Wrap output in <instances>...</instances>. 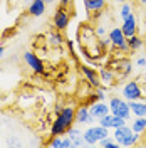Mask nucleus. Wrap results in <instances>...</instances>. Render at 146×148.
Wrapping results in <instances>:
<instances>
[{"label":"nucleus","instance_id":"21","mask_svg":"<svg viewBox=\"0 0 146 148\" xmlns=\"http://www.w3.org/2000/svg\"><path fill=\"white\" fill-rule=\"evenodd\" d=\"M129 14H131V5L124 2V3H123V7H121V10H119V15H121V18L124 20V18L128 17Z\"/></svg>","mask_w":146,"mask_h":148},{"label":"nucleus","instance_id":"2","mask_svg":"<svg viewBox=\"0 0 146 148\" xmlns=\"http://www.w3.org/2000/svg\"><path fill=\"white\" fill-rule=\"evenodd\" d=\"M109 111L114 116H121V118H124V120H128L129 114H131L129 103H126L124 99H119V98H113L109 101Z\"/></svg>","mask_w":146,"mask_h":148},{"label":"nucleus","instance_id":"1","mask_svg":"<svg viewBox=\"0 0 146 148\" xmlns=\"http://www.w3.org/2000/svg\"><path fill=\"white\" fill-rule=\"evenodd\" d=\"M108 136V128H104V126H92V128L86 130L84 133H82V138L86 141V145H96V143H99L102 138H106Z\"/></svg>","mask_w":146,"mask_h":148},{"label":"nucleus","instance_id":"13","mask_svg":"<svg viewBox=\"0 0 146 148\" xmlns=\"http://www.w3.org/2000/svg\"><path fill=\"white\" fill-rule=\"evenodd\" d=\"M84 5L89 12H99V10L104 9L106 0H84Z\"/></svg>","mask_w":146,"mask_h":148},{"label":"nucleus","instance_id":"5","mask_svg":"<svg viewBox=\"0 0 146 148\" xmlns=\"http://www.w3.org/2000/svg\"><path fill=\"white\" fill-rule=\"evenodd\" d=\"M123 96H124L128 101H133V99H139V98H143V92H141L139 84L134 83V81L128 83L124 88H123Z\"/></svg>","mask_w":146,"mask_h":148},{"label":"nucleus","instance_id":"4","mask_svg":"<svg viewBox=\"0 0 146 148\" xmlns=\"http://www.w3.org/2000/svg\"><path fill=\"white\" fill-rule=\"evenodd\" d=\"M67 25H69V12L62 5L61 9H57L54 15V27L57 30H64V29H67Z\"/></svg>","mask_w":146,"mask_h":148},{"label":"nucleus","instance_id":"9","mask_svg":"<svg viewBox=\"0 0 146 148\" xmlns=\"http://www.w3.org/2000/svg\"><path fill=\"white\" fill-rule=\"evenodd\" d=\"M46 2L44 0H32L30 3H29V15H32V17H40V15H44V12H46Z\"/></svg>","mask_w":146,"mask_h":148},{"label":"nucleus","instance_id":"14","mask_svg":"<svg viewBox=\"0 0 146 148\" xmlns=\"http://www.w3.org/2000/svg\"><path fill=\"white\" fill-rule=\"evenodd\" d=\"M129 108L133 111V114L146 116V103H138L136 99H133V101H129Z\"/></svg>","mask_w":146,"mask_h":148},{"label":"nucleus","instance_id":"11","mask_svg":"<svg viewBox=\"0 0 146 148\" xmlns=\"http://www.w3.org/2000/svg\"><path fill=\"white\" fill-rule=\"evenodd\" d=\"M82 73H84V76L87 77V81H89L94 88H99L101 79H99V76H98V73H96L94 69H91L89 66H82Z\"/></svg>","mask_w":146,"mask_h":148},{"label":"nucleus","instance_id":"37","mask_svg":"<svg viewBox=\"0 0 146 148\" xmlns=\"http://www.w3.org/2000/svg\"><path fill=\"white\" fill-rule=\"evenodd\" d=\"M145 143H146V136H145Z\"/></svg>","mask_w":146,"mask_h":148},{"label":"nucleus","instance_id":"15","mask_svg":"<svg viewBox=\"0 0 146 148\" xmlns=\"http://www.w3.org/2000/svg\"><path fill=\"white\" fill-rule=\"evenodd\" d=\"M76 118H77L79 123H91L92 121V116H91V113H89V108H86V106H81V108L77 110Z\"/></svg>","mask_w":146,"mask_h":148},{"label":"nucleus","instance_id":"25","mask_svg":"<svg viewBox=\"0 0 146 148\" xmlns=\"http://www.w3.org/2000/svg\"><path fill=\"white\" fill-rule=\"evenodd\" d=\"M96 36L104 37V36H106V29L102 27V25H99V27H96Z\"/></svg>","mask_w":146,"mask_h":148},{"label":"nucleus","instance_id":"18","mask_svg":"<svg viewBox=\"0 0 146 148\" xmlns=\"http://www.w3.org/2000/svg\"><path fill=\"white\" fill-rule=\"evenodd\" d=\"M99 77L104 81L106 84H113V79H114V74L111 73V69H99Z\"/></svg>","mask_w":146,"mask_h":148},{"label":"nucleus","instance_id":"16","mask_svg":"<svg viewBox=\"0 0 146 148\" xmlns=\"http://www.w3.org/2000/svg\"><path fill=\"white\" fill-rule=\"evenodd\" d=\"M133 131L134 133H143V131H146V116H138L136 120L133 121Z\"/></svg>","mask_w":146,"mask_h":148},{"label":"nucleus","instance_id":"22","mask_svg":"<svg viewBox=\"0 0 146 148\" xmlns=\"http://www.w3.org/2000/svg\"><path fill=\"white\" fill-rule=\"evenodd\" d=\"M67 135H69V138H71V140L77 138V136H82V133H81V131H79V130H76V128H72V126H71V128L67 130Z\"/></svg>","mask_w":146,"mask_h":148},{"label":"nucleus","instance_id":"33","mask_svg":"<svg viewBox=\"0 0 146 148\" xmlns=\"http://www.w3.org/2000/svg\"><path fill=\"white\" fill-rule=\"evenodd\" d=\"M139 3H143V5H146V0H139Z\"/></svg>","mask_w":146,"mask_h":148},{"label":"nucleus","instance_id":"24","mask_svg":"<svg viewBox=\"0 0 146 148\" xmlns=\"http://www.w3.org/2000/svg\"><path fill=\"white\" fill-rule=\"evenodd\" d=\"M84 145H86V141L82 136H77V138L72 140V147H84Z\"/></svg>","mask_w":146,"mask_h":148},{"label":"nucleus","instance_id":"27","mask_svg":"<svg viewBox=\"0 0 146 148\" xmlns=\"http://www.w3.org/2000/svg\"><path fill=\"white\" fill-rule=\"evenodd\" d=\"M18 145H20V143H18L17 140H9V141H7V147H18Z\"/></svg>","mask_w":146,"mask_h":148},{"label":"nucleus","instance_id":"3","mask_svg":"<svg viewBox=\"0 0 146 148\" xmlns=\"http://www.w3.org/2000/svg\"><path fill=\"white\" fill-rule=\"evenodd\" d=\"M108 37H109L111 44H113L114 47H118L119 51H131L129 46H128V42H126V36L123 34L121 29H113Z\"/></svg>","mask_w":146,"mask_h":148},{"label":"nucleus","instance_id":"29","mask_svg":"<svg viewBox=\"0 0 146 148\" xmlns=\"http://www.w3.org/2000/svg\"><path fill=\"white\" fill-rule=\"evenodd\" d=\"M69 2H71V0H61V5H64V7H67V5H69Z\"/></svg>","mask_w":146,"mask_h":148},{"label":"nucleus","instance_id":"23","mask_svg":"<svg viewBox=\"0 0 146 148\" xmlns=\"http://www.w3.org/2000/svg\"><path fill=\"white\" fill-rule=\"evenodd\" d=\"M49 147H54V148H62V138H59V136H55L50 143H49Z\"/></svg>","mask_w":146,"mask_h":148},{"label":"nucleus","instance_id":"19","mask_svg":"<svg viewBox=\"0 0 146 148\" xmlns=\"http://www.w3.org/2000/svg\"><path fill=\"white\" fill-rule=\"evenodd\" d=\"M49 44L54 47H59L61 44H62V37H61V34H57V32H49Z\"/></svg>","mask_w":146,"mask_h":148},{"label":"nucleus","instance_id":"26","mask_svg":"<svg viewBox=\"0 0 146 148\" xmlns=\"http://www.w3.org/2000/svg\"><path fill=\"white\" fill-rule=\"evenodd\" d=\"M67 147H72V140L69 138V136L62 140V148H67Z\"/></svg>","mask_w":146,"mask_h":148},{"label":"nucleus","instance_id":"20","mask_svg":"<svg viewBox=\"0 0 146 148\" xmlns=\"http://www.w3.org/2000/svg\"><path fill=\"white\" fill-rule=\"evenodd\" d=\"M99 145H101V147H104V148H116V147H119L118 141H113V140H109V136L102 138L99 141Z\"/></svg>","mask_w":146,"mask_h":148},{"label":"nucleus","instance_id":"30","mask_svg":"<svg viewBox=\"0 0 146 148\" xmlns=\"http://www.w3.org/2000/svg\"><path fill=\"white\" fill-rule=\"evenodd\" d=\"M67 46H69V49H71V51H74V44H72V40H69V42H67Z\"/></svg>","mask_w":146,"mask_h":148},{"label":"nucleus","instance_id":"32","mask_svg":"<svg viewBox=\"0 0 146 148\" xmlns=\"http://www.w3.org/2000/svg\"><path fill=\"white\" fill-rule=\"evenodd\" d=\"M3 56V46H0V57Z\"/></svg>","mask_w":146,"mask_h":148},{"label":"nucleus","instance_id":"8","mask_svg":"<svg viewBox=\"0 0 146 148\" xmlns=\"http://www.w3.org/2000/svg\"><path fill=\"white\" fill-rule=\"evenodd\" d=\"M89 113H91L92 118H98L101 120L102 116H106L108 113H109V104H106V103H92V106L89 108Z\"/></svg>","mask_w":146,"mask_h":148},{"label":"nucleus","instance_id":"36","mask_svg":"<svg viewBox=\"0 0 146 148\" xmlns=\"http://www.w3.org/2000/svg\"><path fill=\"white\" fill-rule=\"evenodd\" d=\"M145 27H146V18H145Z\"/></svg>","mask_w":146,"mask_h":148},{"label":"nucleus","instance_id":"12","mask_svg":"<svg viewBox=\"0 0 146 148\" xmlns=\"http://www.w3.org/2000/svg\"><path fill=\"white\" fill-rule=\"evenodd\" d=\"M131 133H133V130L128 128V126L124 125V126H119V128H116V131H114V138H116V141H118L119 145H123V141L128 138Z\"/></svg>","mask_w":146,"mask_h":148},{"label":"nucleus","instance_id":"10","mask_svg":"<svg viewBox=\"0 0 146 148\" xmlns=\"http://www.w3.org/2000/svg\"><path fill=\"white\" fill-rule=\"evenodd\" d=\"M59 116L62 118L64 125L67 126V130H69L72 126L74 120H76V111H74V108H71V106H65V108H62V111L59 113Z\"/></svg>","mask_w":146,"mask_h":148},{"label":"nucleus","instance_id":"34","mask_svg":"<svg viewBox=\"0 0 146 148\" xmlns=\"http://www.w3.org/2000/svg\"><path fill=\"white\" fill-rule=\"evenodd\" d=\"M24 2H25V3H30V2H32V0H24Z\"/></svg>","mask_w":146,"mask_h":148},{"label":"nucleus","instance_id":"7","mask_svg":"<svg viewBox=\"0 0 146 148\" xmlns=\"http://www.w3.org/2000/svg\"><path fill=\"white\" fill-rule=\"evenodd\" d=\"M121 30H123V34H124L126 37H131V36L136 34V18H134V15H133V12L123 20Z\"/></svg>","mask_w":146,"mask_h":148},{"label":"nucleus","instance_id":"28","mask_svg":"<svg viewBox=\"0 0 146 148\" xmlns=\"http://www.w3.org/2000/svg\"><path fill=\"white\" fill-rule=\"evenodd\" d=\"M136 64L138 66H145L146 64V57H139V59L136 61Z\"/></svg>","mask_w":146,"mask_h":148},{"label":"nucleus","instance_id":"31","mask_svg":"<svg viewBox=\"0 0 146 148\" xmlns=\"http://www.w3.org/2000/svg\"><path fill=\"white\" fill-rule=\"evenodd\" d=\"M44 2H46V3H50V5H52V3H55V0H44Z\"/></svg>","mask_w":146,"mask_h":148},{"label":"nucleus","instance_id":"17","mask_svg":"<svg viewBox=\"0 0 146 148\" xmlns=\"http://www.w3.org/2000/svg\"><path fill=\"white\" fill-rule=\"evenodd\" d=\"M126 42H128V46H129L131 51H138V49H141V47H143V40H141L136 34H134V36H131V37H126Z\"/></svg>","mask_w":146,"mask_h":148},{"label":"nucleus","instance_id":"6","mask_svg":"<svg viewBox=\"0 0 146 148\" xmlns=\"http://www.w3.org/2000/svg\"><path fill=\"white\" fill-rule=\"evenodd\" d=\"M24 61L27 62V66L37 74H42L44 73V64H42V61L39 59V56H35L34 52H25L24 54Z\"/></svg>","mask_w":146,"mask_h":148},{"label":"nucleus","instance_id":"35","mask_svg":"<svg viewBox=\"0 0 146 148\" xmlns=\"http://www.w3.org/2000/svg\"><path fill=\"white\" fill-rule=\"evenodd\" d=\"M118 2H123V3H124V2H126V0H118Z\"/></svg>","mask_w":146,"mask_h":148}]
</instances>
